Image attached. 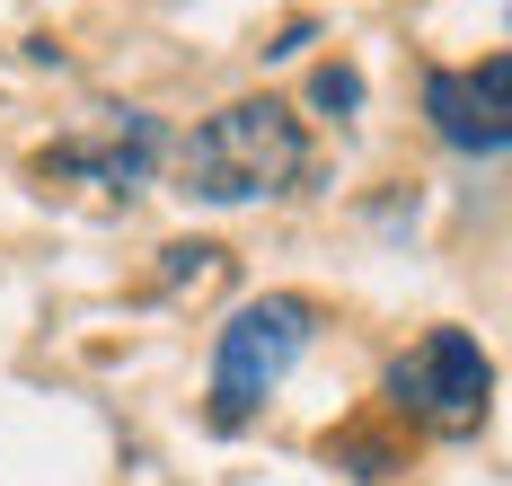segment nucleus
Segmentation results:
<instances>
[{"label": "nucleus", "instance_id": "f257e3e1", "mask_svg": "<svg viewBox=\"0 0 512 486\" xmlns=\"http://www.w3.org/2000/svg\"><path fill=\"white\" fill-rule=\"evenodd\" d=\"M177 186L195 195V204H265V195H292L309 168V124L301 107H283V98H239V107L204 115L177 151Z\"/></svg>", "mask_w": 512, "mask_h": 486}, {"label": "nucleus", "instance_id": "f03ea898", "mask_svg": "<svg viewBox=\"0 0 512 486\" xmlns=\"http://www.w3.org/2000/svg\"><path fill=\"white\" fill-rule=\"evenodd\" d=\"M309 336H318V310L301 292H265V301H239L221 336H212V425H248L283 398V380L301 372Z\"/></svg>", "mask_w": 512, "mask_h": 486}, {"label": "nucleus", "instance_id": "7ed1b4c3", "mask_svg": "<svg viewBox=\"0 0 512 486\" xmlns=\"http://www.w3.org/2000/svg\"><path fill=\"white\" fill-rule=\"evenodd\" d=\"M495 407V354L468 327H424L407 354L389 363V416L433 442H468Z\"/></svg>", "mask_w": 512, "mask_h": 486}, {"label": "nucleus", "instance_id": "20e7f679", "mask_svg": "<svg viewBox=\"0 0 512 486\" xmlns=\"http://www.w3.org/2000/svg\"><path fill=\"white\" fill-rule=\"evenodd\" d=\"M424 115H433V133H442L451 151L495 160L512 142V62L486 54L477 71H433V80H424Z\"/></svg>", "mask_w": 512, "mask_h": 486}, {"label": "nucleus", "instance_id": "39448f33", "mask_svg": "<svg viewBox=\"0 0 512 486\" xmlns=\"http://www.w3.org/2000/svg\"><path fill=\"white\" fill-rule=\"evenodd\" d=\"M159 124H142V115H124V133L115 142H89V151H53L45 168H80V177H98V186H142L159 168Z\"/></svg>", "mask_w": 512, "mask_h": 486}, {"label": "nucleus", "instance_id": "423d86ee", "mask_svg": "<svg viewBox=\"0 0 512 486\" xmlns=\"http://www.w3.org/2000/svg\"><path fill=\"white\" fill-rule=\"evenodd\" d=\"M309 98H318V107H327V115H354V107H362V80H354V71H336V62H327Z\"/></svg>", "mask_w": 512, "mask_h": 486}]
</instances>
